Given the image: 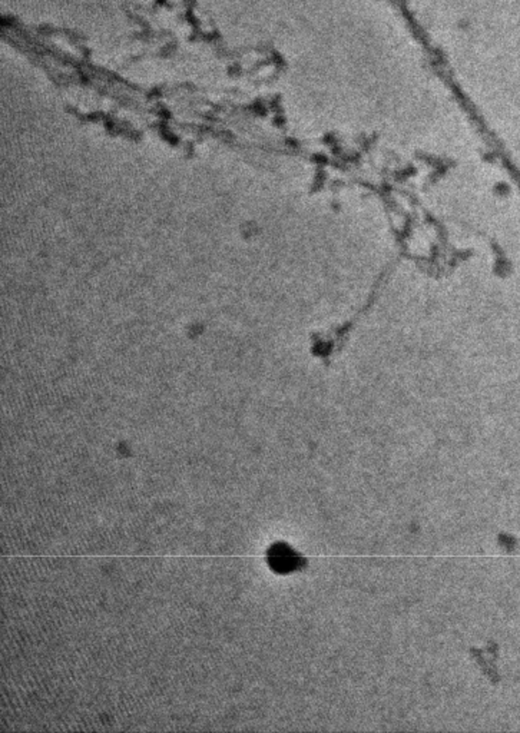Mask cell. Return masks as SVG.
<instances>
[{
    "label": "cell",
    "instance_id": "obj_1",
    "mask_svg": "<svg viewBox=\"0 0 520 733\" xmlns=\"http://www.w3.org/2000/svg\"><path fill=\"white\" fill-rule=\"evenodd\" d=\"M269 563L279 571H290L298 567L300 557L293 552L291 548L279 544L269 552Z\"/></svg>",
    "mask_w": 520,
    "mask_h": 733
}]
</instances>
